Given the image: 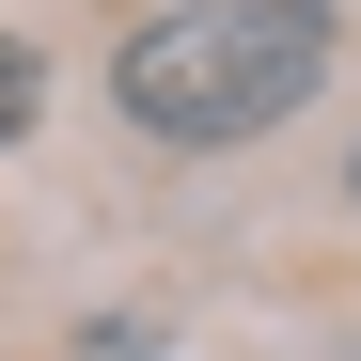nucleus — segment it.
<instances>
[{"label": "nucleus", "mask_w": 361, "mask_h": 361, "mask_svg": "<svg viewBox=\"0 0 361 361\" xmlns=\"http://www.w3.org/2000/svg\"><path fill=\"white\" fill-rule=\"evenodd\" d=\"M330 79V0H173L110 47V94L157 142H267Z\"/></svg>", "instance_id": "f257e3e1"}, {"label": "nucleus", "mask_w": 361, "mask_h": 361, "mask_svg": "<svg viewBox=\"0 0 361 361\" xmlns=\"http://www.w3.org/2000/svg\"><path fill=\"white\" fill-rule=\"evenodd\" d=\"M32 94H47V79H32V47H0V142L32 126Z\"/></svg>", "instance_id": "f03ea898"}]
</instances>
